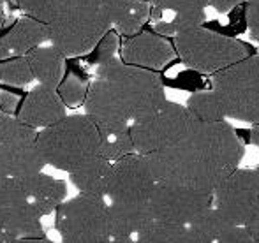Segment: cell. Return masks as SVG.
Masks as SVG:
<instances>
[{
  "instance_id": "6da1fadb",
  "label": "cell",
  "mask_w": 259,
  "mask_h": 243,
  "mask_svg": "<svg viewBox=\"0 0 259 243\" xmlns=\"http://www.w3.org/2000/svg\"><path fill=\"white\" fill-rule=\"evenodd\" d=\"M245 147L236 130L224 122H198L177 144L145 155L154 178L215 194L240 168Z\"/></svg>"
},
{
  "instance_id": "7a4b0ae2",
  "label": "cell",
  "mask_w": 259,
  "mask_h": 243,
  "mask_svg": "<svg viewBox=\"0 0 259 243\" xmlns=\"http://www.w3.org/2000/svg\"><path fill=\"white\" fill-rule=\"evenodd\" d=\"M27 16L42 21L50 28V42L65 57L92 53L111 30L115 18L104 7L74 0H16Z\"/></svg>"
},
{
  "instance_id": "3957f363",
  "label": "cell",
  "mask_w": 259,
  "mask_h": 243,
  "mask_svg": "<svg viewBox=\"0 0 259 243\" xmlns=\"http://www.w3.org/2000/svg\"><path fill=\"white\" fill-rule=\"evenodd\" d=\"M37 148L46 166L72 173L101 155V132L87 115H71L42 129Z\"/></svg>"
},
{
  "instance_id": "277c9868",
  "label": "cell",
  "mask_w": 259,
  "mask_h": 243,
  "mask_svg": "<svg viewBox=\"0 0 259 243\" xmlns=\"http://www.w3.org/2000/svg\"><path fill=\"white\" fill-rule=\"evenodd\" d=\"M96 78L111 83L125 104L133 122L154 113L167 103L159 72L125 64L116 57L96 69Z\"/></svg>"
},
{
  "instance_id": "5b68a950",
  "label": "cell",
  "mask_w": 259,
  "mask_h": 243,
  "mask_svg": "<svg viewBox=\"0 0 259 243\" xmlns=\"http://www.w3.org/2000/svg\"><path fill=\"white\" fill-rule=\"evenodd\" d=\"M173 44L185 67L211 76L254 55L252 48L247 42L206 27L175 35Z\"/></svg>"
},
{
  "instance_id": "8992f818",
  "label": "cell",
  "mask_w": 259,
  "mask_h": 243,
  "mask_svg": "<svg viewBox=\"0 0 259 243\" xmlns=\"http://www.w3.org/2000/svg\"><path fill=\"white\" fill-rule=\"evenodd\" d=\"M211 88L221 97L226 117L259 123V53L211 76Z\"/></svg>"
},
{
  "instance_id": "52a82bcc",
  "label": "cell",
  "mask_w": 259,
  "mask_h": 243,
  "mask_svg": "<svg viewBox=\"0 0 259 243\" xmlns=\"http://www.w3.org/2000/svg\"><path fill=\"white\" fill-rule=\"evenodd\" d=\"M55 229L62 243H109L108 199L79 192L57 208Z\"/></svg>"
},
{
  "instance_id": "ba28073f",
  "label": "cell",
  "mask_w": 259,
  "mask_h": 243,
  "mask_svg": "<svg viewBox=\"0 0 259 243\" xmlns=\"http://www.w3.org/2000/svg\"><path fill=\"white\" fill-rule=\"evenodd\" d=\"M198 122L187 106L167 101L154 113L131 123V136L136 154L148 155L173 147L187 136Z\"/></svg>"
},
{
  "instance_id": "9c48e42d",
  "label": "cell",
  "mask_w": 259,
  "mask_h": 243,
  "mask_svg": "<svg viewBox=\"0 0 259 243\" xmlns=\"http://www.w3.org/2000/svg\"><path fill=\"white\" fill-rule=\"evenodd\" d=\"M155 185L157 180L152 175L145 155H127L113 162L106 199L120 206L150 208Z\"/></svg>"
},
{
  "instance_id": "30bf717a",
  "label": "cell",
  "mask_w": 259,
  "mask_h": 243,
  "mask_svg": "<svg viewBox=\"0 0 259 243\" xmlns=\"http://www.w3.org/2000/svg\"><path fill=\"white\" fill-rule=\"evenodd\" d=\"M210 206H213V194L177 183L157 182L150 199L152 220L187 227Z\"/></svg>"
},
{
  "instance_id": "8fae6325",
  "label": "cell",
  "mask_w": 259,
  "mask_h": 243,
  "mask_svg": "<svg viewBox=\"0 0 259 243\" xmlns=\"http://www.w3.org/2000/svg\"><path fill=\"white\" fill-rule=\"evenodd\" d=\"M259 201V180L254 168H238L221 183L213 194V205L235 226H245Z\"/></svg>"
},
{
  "instance_id": "7c38bea8",
  "label": "cell",
  "mask_w": 259,
  "mask_h": 243,
  "mask_svg": "<svg viewBox=\"0 0 259 243\" xmlns=\"http://www.w3.org/2000/svg\"><path fill=\"white\" fill-rule=\"evenodd\" d=\"M83 106H85V115L97 125L101 136L131 130L133 118L116 90L106 79L96 78L90 83Z\"/></svg>"
},
{
  "instance_id": "4fadbf2b",
  "label": "cell",
  "mask_w": 259,
  "mask_h": 243,
  "mask_svg": "<svg viewBox=\"0 0 259 243\" xmlns=\"http://www.w3.org/2000/svg\"><path fill=\"white\" fill-rule=\"evenodd\" d=\"M167 39L155 30H141L123 42L122 60L136 67L160 71L177 57L175 44Z\"/></svg>"
},
{
  "instance_id": "5bb4252c",
  "label": "cell",
  "mask_w": 259,
  "mask_h": 243,
  "mask_svg": "<svg viewBox=\"0 0 259 243\" xmlns=\"http://www.w3.org/2000/svg\"><path fill=\"white\" fill-rule=\"evenodd\" d=\"M65 104L55 88L37 85L21 103L16 117L34 129L52 127L67 117Z\"/></svg>"
},
{
  "instance_id": "9a60e30c",
  "label": "cell",
  "mask_w": 259,
  "mask_h": 243,
  "mask_svg": "<svg viewBox=\"0 0 259 243\" xmlns=\"http://www.w3.org/2000/svg\"><path fill=\"white\" fill-rule=\"evenodd\" d=\"M18 183L39 217L57 212L58 206L65 201V194H67L65 182L45 175V173L25 176L18 180Z\"/></svg>"
},
{
  "instance_id": "2e32d148",
  "label": "cell",
  "mask_w": 259,
  "mask_h": 243,
  "mask_svg": "<svg viewBox=\"0 0 259 243\" xmlns=\"http://www.w3.org/2000/svg\"><path fill=\"white\" fill-rule=\"evenodd\" d=\"M46 162L37 143L0 147V180H20L42 173Z\"/></svg>"
},
{
  "instance_id": "e0dca14e",
  "label": "cell",
  "mask_w": 259,
  "mask_h": 243,
  "mask_svg": "<svg viewBox=\"0 0 259 243\" xmlns=\"http://www.w3.org/2000/svg\"><path fill=\"white\" fill-rule=\"evenodd\" d=\"M0 233L13 240L46 238L41 217L32 208L30 203L2 206L0 208Z\"/></svg>"
},
{
  "instance_id": "ac0fdd59",
  "label": "cell",
  "mask_w": 259,
  "mask_h": 243,
  "mask_svg": "<svg viewBox=\"0 0 259 243\" xmlns=\"http://www.w3.org/2000/svg\"><path fill=\"white\" fill-rule=\"evenodd\" d=\"M0 41L9 57H25L50 41V28L35 18L25 16L4 37H0Z\"/></svg>"
},
{
  "instance_id": "d6986e66",
  "label": "cell",
  "mask_w": 259,
  "mask_h": 243,
  "mask_svg": "<svg viewBox=\"0 0 259 243\" xmlns=\"http://www.w3.org/2000/svg\"><path fill=\"white\" fill-rule=\"evenodd\" d=\"M25 57H27L39 85L57 90L65 76V59L67 57L55 46H41Z\"/></svg>"
},
{
  "instance_id": "ffe728a7",
  "label": "cell",
  "mask_w": 259,
  "mask_h": 243,
  "mask_svg": "<svg viewBox=\"0 0 259 243\" xmlns=\"http://www.w3.org/2000/svg\"><path fill=\"white\" fill-rule=\"evenodd\" d=\"M111 168H113V162H109L108 159L99 155V157L85 162L81 168L69 173V178H71L72 185H74L81 194L106 198V194H108L109 176H111Z\"/></svg>"
},
{
  "instance_id": "44dd1931",
  "label": "cell",
  "mask_w": 259,
  "mask_h": 243,
  "mask_svg": "<svg viewBox=\"0 0 259 243\" xmlns=\"http://www.w3.org/2000/svg\"><path fill=\"white\" fill-rule=\"evenodd\" d=\"M150 222H154L150 208H133V206H120L108 203V224L111 238H136Z\"/></svg>"
},
{
  "instance_id": "7402d4cb",
  "label": "cell",
  "mask_w": 259,
  "mask_h": 243,
  "mask_svg": "<svg viewBox=\"0 0 259 243\" xmlns=\"http://www.w3.org/2000/svg\"><path fill=\"white\" fill-rule=\"evenodd\" d=\"M136 243H208L196 236L187 226L150 222L136 236Z\"/></svg>"
},
{
  "instance_id": "603a6c76",
  "label": "cell",
  "mask_w": 259,
  "mask_h": 243,
  "mask_svg": "<svg viewBox=\"0 0 259 243\" xmlns=\"http://www.w3.org/2000/svg\"><path fill=\"white\" fill-rule=\"evenodd\" d=\"M235 224L224 215L219 208L210 206L208 210L201 213L194 222L189 226V229L199 236L201 240H205L208 243H219L222 240L226 233H228Z\"/></svg>"
},
{
  "instance_id": "cb8c5ba5",
  "label": "cell",
  "mask_w": 259,
  "mask_h": 243,
  "mask_svg": "<svg viewBox=\"0 0 259 243\" xmlns=\"http://www.w3.org/2000/svg\"><path fill=\"white\" fill-rule=\"evenodd\" d=\"M187 108L196 117V120L205 123L224 122L228 118L221 97L217 95L213 88L198 90V92L191 93V97L187 99Z\"/></svg>"
},
{
  "instance_id": "d4e9b609",
  "label": "cell",
  "mask_w": 259,
  "mask_h": 243,
  "mask_svg": "<svg viewBox=\"0 0 259 243\" xmlns=\"http://www.w3.org/2000/svg\"><path fill=\"white\" fill-rule=\"evenodd\" d=\"M152 14H154V7H152L150 0H131L125 11L115 21L116 32L127 35V37H133L143 30Z\"/></svg>"
},
{
  "instance_id": "484cf974",
  "label": "cell",
  "mask_w": 259,
  "mask_h": 243,
  "mask_svg": "<svg viewBox=\"0 0 259 243\" xmlns=\"http://www.w3.org/2000/svg\"><path fill=\"white\" fill-rule=\"evenodd\" d=\"M206 23V13L205 9H194V11H184L177 13L171 20H159L155 23L154 30L164 37H175L178 34L198 30L205 27Z\"/></svg>"
},
{
  "instance_id": "4316f807",
  "label": "cell",
  "mask_w": 259,
  "mask_h": 243,
  "mask_svg": "<svg viewBox=\"0 0 259 243\" xmlns=\"http://www.w3.org/2000/svg\"><path fill=\"white\" fill-rule=\"evenodd\" d=\"M39 130L27 125L14 115H0V147L7 144H34L37 143Z\"/></svg>"
},
{
  "instance_id": "83f0119b",
  "label": "cell",
  "mask_w": 259,
  "mask_h": 243,
  "mask_svg": "<svg viewBox=\"0 0 259 243\" xmlns=\"http://www.w3.org/2000/svg\"><path fill=\"white\" fill-rule=\"evenodd\" d=\"M35 79L27 57H9L0 64V81L13 86H27Z\"/></svg>"
},
{
  "instance_id": "f1b7e54d",
  "label": "cell",
  "mask_w": 259,
  "mask_h": 243,
  "mask_svg": "<svg viewBox=\"0 0 259 243\" xmlns=\"http://www.w3.org/2000/svg\"><path fill=\"white\" fill-rule=\"evenodd\" d=\"M90 83L85 78H81L76 72H67L62 79V83L58 85L57 92L60 95V99L64 101L65 106L76 108L81 103H85L87 93H89Z\"/></svg>"
},
{
  "instance_id": "f546056e",
  "label": "cell",
  "mask_w": 259,
  "mask_h": 243,
  "mask_svg": "<svg viewBox=\"0 0 259 243\" xmlns=\"http://www.w3.org/2000/svg\"><path fill=\"white\" fill-rule=\"evenodd\" d=\"M133 154H136V148H134L131 130L120 134H109V136H101V155L104 159H108L109 162H116Z\"/></svg>"
},
{
  "instance_id": "4dcf8cb0",
  "label": "cell",
  "mask_w": 259,
  "mask_h": 243,
  "mask_svg": "<svg viewBox=\"0 0 259 243\" xmlns=\"http://www.w3.org/2000/svg\"><path fill=\"white\" fill-rule=\"evenodd\" d=\"M154 13L171 11V13H184V11L206 9L211 0H150Z\"/></svg>"
},
{
  "instance_id": "1f68e13d",
  "label": "cell",
  "mask_w": 259,
  "mask_h": 243,
  "mask_svg": "<svg viewBox=\"0 0 259 243\" xmlns=\"http://www.w3.org/2000/svg\"><path fill=\"white\" fill-rule=\"evenodd\" d=\"M116 50H118V34L109 30L94 50L92 64H96V67H99L106 62L113 60L116 57Z\"/></svg>"
},
{
  "instance_id": "d6a6232c",
  "label": "cell",
  "mask_w": 259,
  "mask_h": 243,
  "mask_svg": "<svg viewBox=\"0 0 259 243\" xmlns=\"http://www.w3.org/2000/svg\"><path fill=\"white\" fill-rule=\"evenodd\" d=\"M219 243H259V236L243 226H233Z\"/></svg>"
},
{
  "instance_id": "836d02e7",
  "label": "cell",
  "mask_w": 259,
  "mask_h": 243,
  "mask_svg": "<svg viewBox=\"0 0 259 243\" xmlns=\"http://www.w3.org/2000/svg\"><path fill=\"white\" fill-rule=\"evenodd\" d=\"M20 106V97L13 92H7V90H0V108H2L4 113L14 115V111Z\"/></svg>"
},
{
  "instance_id": "e575fe53",
  "label": "cell",
  "mask_w": 259,
  "mask_h": 243,
  "mask_svg": "<svg viewBox=\"0 0 259 243\" xmlns=\"http://www.w3.org/2000/svg\"><path fill=\"white\" fill-rule=\"evenodd\" d=\"M247 0H211L210 7H213L217 13H231L238 6H243Z\"/></svg>"
},
{
  "instance_id": "d590c367",
  "label": "cell",
  "mask_w": 259,
  "mask_h": 243,
  "mask_svg": "<svg viewBox=\"0 0 259 243\" xmlns=\"http://www.w3.org/2000/svg\"><path fill=\"white\" fill-rule=\"evenodd\" d=\"M243 227H247V229H249L250 233H254L256 236H259V201H257L256 208L252 210V213H250L249 220H247V224Z\"/></svg>"
},
{
  "instance_id": "8d00e7d4",
  "label": "cell",
  "mask_w": 259,
  "mask_h": 243,
  "mask_svg": "<svg viewBox=\"0 0 259 243\" xmlns=\"http://www.w3.org/2000/svg\"><path fill=\"white\" fill-rule=\"evenodd\" d=\"M11 243H55V241L48 240V236H46V238H30V240H11Z\"/></svg>"
},
{
  "instance_id": "74e56055",
  "label": "cell",
  "mask_w": 259,
  "mask_h": 243,
  "mask_svg": "<svg viewBox=\"0 0 259 243\" xmlns=\"http://www.w3.org/2000/svg\"><path fill=\"white\" fill-rule=\"evenodd\" d=\"M109 243H136V238L133 236H118V238H111Z\"/></svg>"
},
{
  "instance_id": "f35d334b",
  "label": "cell",
  "mask_w": 259,
  "mask_h": 243,
  "mask_svg": "<svg viewBox=\"0 0 259 243\" xmlns=\"http://www.w3.org/2000/svg\"><path fill=\"white\" fill-rule=\"evenodd\" d=\"M250 141L259 147V123H257V125H254L252 130H250Z\"/></svg>"
},
{
  "instance_id": "ab89813d",
  "label": "cell",
  "mask_w": 259,
  "mask_h": 243,
  "mask_svg": "<svg viewBox=\"0 0 259 243\" xmlns=\"http://www.w3.org/2000/svg\"><path fill=\"white\" fill-rule=\"evenodd\" d=\"M6 59H9V53H7V50L4 48V44H2V41H0V64H2Z\"/></svg>"
},
{
  "instance_id": "60d3db41",
  "label": "cell",
  "mask_w": 259,
  "mask_h": 243,
  "mask_svg": "<svg viewBox=\"0 0 259 243\" xmlns=\"http://www.w3.org/2000/svg\"><path fill=\"white\" fill-rule=\"evenodd\" d=\"M11 240H13V238H9V236H6V234L0 233V243H11Z\"/></svg>"
},
{
  "instance_id": "b9f144b4",
  "label": "cell",
  "mask_w": 259,
  "mask_h": 243,
  "mask_svg": "<svg viewBox=\"0 0 259 243\" xmlns=\"http://www.w3.org/2000/svg\"><path fill=\"white\" fill-rule=\"evenodd\" d=\"M254 171H256V176H257V180H259V164L256 166V168H254Z\"/></svg>"
},
{
  "instance_id": "7bdbcfd3",
  "label": "cell",
  "mask_w": 259,
  "mask_h": 243,
  "mask_svg": "<svg viewBox=\"0 0 259 243\" xmlns=\"http://www.w3.org/2000/svg\"><path fill=\"white\" fill-rule=\"evenodd\" d=\"M247 2H249V0H247ZM250 2H259V0H250Z\"/></svg>"
},
{
  "instance_id": "ee69618b",
  "label": "cell",
  "mask_w": 259,
  "mask_h": 243,
  "mask_svg": "<svg viewBox=\"0 0 259 243\" xmlns=\"http://www.w3.org/2000/svg\"><path fill=\"white\" fill-rule=\"evenodd\" d=\"M4 113V111H2V108H0V115H2Z\"/></svg>"
},
{
  "instance_id": "f6af8a7d",
  "label": "cell",
  "mask_w": 259,
  "mask_h": 243,
  "mask_svg": "<svg viewBox=\"0 0 259 243\" xmlns=\"http://www.w3.org/2000/svg\"><path fill=\"white\" fill-rule=\"evenodd\" d=\"M257 53H259V44H257Z\"/></svg>"
},
{
  "instance_id": "bcb514c9",
  "label": "cell",
  "mask_w": 259,
  "mask_h": 243,
  "mask_svg": "<svg viewBox=\"0 0 259 243\" xmlns=\"http://www.w3.org/2000/svg\"><path fill=\"white\" fill-rule=\"evenodd\" d=\"M0 6H2V0H0Z\"/></svg>"
}]
</instances>
